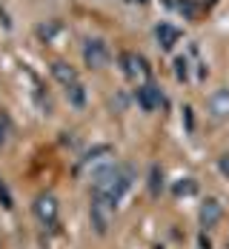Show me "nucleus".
Returning a JSON list of instances; mask_svg holds the SVG:
<instances>
[{
    "label": "nucleus",
    "instance_id": "nucleus-7",
    "mask_svg": "<svg viewBox=\"0 0 229 249\" xmlns=\"http://www.w3.org/2000/svg\"><path fill=\"white\" fill-rule=\"evenodd\" d=\"M138 100H141V106H143L146 112H152L155 106L160 103V95H158L155 86H141V89H138Z\"/></svg>",
    "mask_w": 229,
    "mask_h": 249
},
{
    "label": "nucleus",
    "instance_id": "nucleus-1",
    "mask_svg": "<svg viewBox=\"0 0 229 249\" xmlns=\"http://www.w3.org/2000/svg\"><path fill=\"white\" fill-rule=\"evenodd\" d=\"M83 57H86V63H89L92 69H103V66L109 63V49H106L103 40H86Z\"/></svg>",
    "mask_w": 229,
    "mask_h": 249
},
{
    "label": "nucleus",
    "instance_id": "nucleus-9",
    "mask_svg": "<svg viewBox=\"0 0 229 249\" xmlns=\"http://www.w3.org/2000/svg\"><path fill=\"white\" fill-rule=\"evenodd\" d=\"M218 169H221V175H227V178H229V155H224V158H221Z\"/></svg>",
    "mask_w": 229,
    "mask_h": 249
},
{
    "label": "nucleus",
    "instance_id": "nucleus-5",
    "mask_svg": "<svg viewBox=\"0 0 229 249\" xmlns=\"http://www.w3.org/2000/svg\"><path fill=\"white\" fill-rule=\"evenodd\" d=\"M52 75H54V80H57V83H63L66 89H69L72 83H77L75 69H72L69 63H63V60H54V63H52Z\"/></svg>",
    "mask_w": 229,
    "mask_h": 249
},
{
    "label": "nucleus",
    "instance_id": "nucleus-6",
    "mask_svg": "<svg viewBox=\"0 0 229 249\" xmlns=\"http://www.w3.org/2000/svg\"><path fill=\"white\" fill-rule=\"evenodd\" d=\"M155 35H158V40H160L163 49H172V46L178 43V29L169 26V23H160L158 29H155Z\"/></svg>",
    "mask_w": 229,
    "mask_h": 249
},
{
    "label": "nucleus",
    "instance_id": "nucleus-2",
    "mask_svg": "<svg viewBox=\"0 0 229 249\" xmlns=\"http://www.w3.org/2000/svg\"><path fill=\"white\" fill-rule=\"evenodd\" d=\"M206 109H209V115H212V118H218V121L229 118V89H227V86H224V89H215V92L209 95Z\"/></svg>",
    "mask_w": 229,
    "mask_h": 249
},
{
    "label": "nucleus",
    "instance_id": "nucleus-4",
    "mask_svg": "<svg viewBox=\"0 0 229 249\" xmlns=\"http://www.w3.org/2000/svg\"><path fill=\"white\" fill-rule=\"evenodd\" d=\"M35 212H37V218L43 224H52L54 215H57V203H54L52 195H43V198H37V203H35Z\"/></svg>",
    "mask_w": 229,
    "mask_h": 249
},
{
    "label": "nucleus",
    "instance_id": "nucleus-8",
    "mask_svg": "<svg viewBox=\"0 0 229 249\" xmlns=\"http://www.w3.org/2000/svg\"><path fill=\"white\" fill-rule=\"evenodd\" d=\"M66 95H69V100H72L75 106H83V86H80V83H72V86L66 89Z\"/></svg>",
    "mask_w": 229,
    "mask_h": 249
},
{
    "label": "nucleus",
    "instance_id": "nucleus-3",
    "mask_svg": "<svg viewBox=\"0 0 229 249\" xmlns=\"http://www.w3.org/2000/svg\"><path fill=\"white\" fill-rule=\"evenodd\" d=\"M221 215H224V209H221V203L215 198L204 200V206H201V224L204 226H215L221 221Z\"/></svg>",
    "mask_w": 229,
    "mask_h": 249
},
{
    "label": "nucleus",
    "instance_id": "nucleus-10",
    "mask_svg": "<svg viewBox=\"0 0 229 249\" xmlns=\"http://www.w3.org/2000/svg\"><path fill=\"white\" fill-rule=\"evenodd\" d=\"M0 198H3V206H6V209L12 206V198H9V192H6V186H3V183H0Z\"/></svg>",
    "mask_w": 229,
    "mask_h": 249
}]
</instances>
